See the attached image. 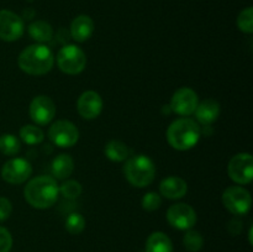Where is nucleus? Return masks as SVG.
<instances>
[{"label":"nucleus","mask_w":253,"mask_h":252,"mask_svg":"<svg viewBox=\"0 0 253 252\" xmlns=\"http://www.w3.org/2000/svg\"><path fill=\"white\" fill-rule=\"evenodd\" d=\"M167 220L175 229L190 230L197 222V212L190 205L178 203L168 209Z\"/></svg>","instance_id":"11"},{"label":"nucleus","mask_w":253,"mask_h":252,"mask_svg":"<svg viewBox=\"0 0 253 252\" xmlns=\"http://www.w3.org/2000/svg\"><path fill=\"white\" fill-rule=\"evenodd\" d=\"M25 30L21 17L10 10H0V39L12 42L22 36Z\"/></svg>","instance_id":"9"},{"label":"nucleus","mask_w":253,"mask_h":252,"mask_svg":"<svg viewBox=\"0 0 253 252\" xmlns=\"http://www.w3.org/2000/svg\"><path fill=\"white\" fill-rule=\"evenodd\" d=\"M12 246V237L9 230L0 226V252H9Z\"/></svg>","instance_id":"29"},{"label":"nucleus","mask_w":253,"mask_h":252,"mask_svg":"<svg viewBox=\"0 0 253 252\" xmlns=\"http://www.w3.org/2000/svg\"><path fill=\"white\" fill-rule=\"evenodd\" d=\"M161 194L167 199H180L187 194V183L180 177H167L160 184Z\"/></svg>","instance_id":"15"},{"label":"nucleus","mask_w":253,"mask_h":252,"mask_svg":"<svg viewBox=\"0 0 253 252\" xmlns=\"http://www.w3.org/2000/svg\"><path fill=\"white\" fill-rule=\"evenodd\" d=\"M105 156L113 162H123L127 158L128 148L124 142L118 140H113L106 143L105 146Z\"/></svg>","instance_id":"21"},{"label":"nucleus","mask_w":253,"mask_h":252,"mask_svg":"<svg viewBox=\"0 0 253 252\" xmlns=\"http://www.w3.org/2000/svg\"><path fill=\"white\" fill-rule=\"evenodd\" d=\"M82 184L77 180H66L63 184L59 187V193L67 199H76L82 194Z\"/></svg>","instance_id":"27"},{"label":"nucleus","mask_w":253,"mask_h":252,"mask_svg":"<svg viewBox=\"0 0 253 252\" xmlns=\"http://www.w3.org/2000/svg\"><path fill=\"white\" fill-rule=\"evenodd\" d=\"M74 162L72 157L66 153H61L52 161V174L57 179H66L73 173Z\"/></svg>","instance_id":"18"},{"label":"nucleus","mask_w":253,"mask_h":252,"mask_svg":"<svg viewBox=\"0 0 253 252\" xmlns=\"http://www.w3.org/2000/svg\"><path fill=\"white\" fill-rule=\"evenodd\" d=\"M77 109L82 118L86 120L95 119L103 110V99L96 91L86 90L78 98Z\"/></svg>","instance_id":"14"},{"label":"nucleus","mask_w":253,"mask_h":252,"mask_svg":"<svg viewBox=\"0 0 253 252\" xmlns=\"http://www.w3.org/2000/svg\"><path fill=\"white\" fill-rule=\"evenodd\" d=\"M32 173V166L24 158H12L4 163L1 168V177L10 184H21L26 182Z\"/></svg>","instance_id":"10"},{"label":"nucleus","mask_w":253,"mask_h":252,"mask_svg":"<svg viewBox=\"0 0 253 252\" xmlns=\"http://www.w3.org/2000/svg\"><path fill=\"white\" fill-rule=\"evenodd\" d=\"M20 69L30 76H43L54 64L53 53L44 44H31L20 53L17 59Z\"/></svg>","instance_id":"2"},{"label":"nucleus","mask_w":253,"mask_h":252,"mask_svg":"<svg viewBox=\"0 0 253 252\" xmlns=\"http://www.w3.org/2000/svg\"><path fill=\"white\" fill-rule=\"evenodd\" d=\"M94 32V22L88 15H79L72 21L71 35L77 42H85Z\"/></svg>","instance_id":"17"},{"label":"nucleus","mask_w":253,"mask_h":252,"mask_svg":"<svg viewBox=\"0 0 253 252\" xmlns=\"http://www.w3.org/2000/svg\"><path fill=\"white\" fill-rule=\"evenodd\" d=\"M59 187L49 175H39L26 184L24 195L26 202L36 209L51 208L58 199Z\"/></svg>","instance_id":"1"},{"label":"nucleus","mask_w":253,"mask_h":252,"mask_svg":"<svg viewBox=\"0 0 253 252\" xmlns=\"http://www.w3.org/2000/svg\"><path fill=\"white\" fill-rule=\"evenodd\" d=\"M195 118L202 125H210L220 115V104L214 99H207L198 104L195 109Z\"/></svg>","instance_id":"16"},{"label":"nucleus","mask_w":253,"mask_h":252,"mask_svg":"<svg viewBox=\"0 0 253 252\" xmlns=\"http://www.w3.org/2000/svg\"><path fill=\"white\" fill-rule=\"evenodd\" d=\"M202 130L197 121L182 118L173 121L167 130L168 143L178 151H187L194 147L199 141Z\"/></svg>","instance_id":"3"},{"label":"nucleus","mask_w":253,"mask_h":252,"mask_svg":"<svg viewBox=\"0 0 253 252\" xmlns=\"http://www.w3.org/2000/svg\"><path fill=\"white\" fill-rule=\"evenodd\" d=\"M66 229L69 234L78 235L85 229V219L79 212H72L66 219Z\"/></svg>","instance_id":"25"},{"label":"nucleus","mask_w":253,"mask_h":252,"mask_svg":"<svg viewBox=\"0 0 253 252\" xmlns=\"http://www.w3.org/2000/svg\"><path fill=\"white\" fill-rule=\"evenodd\" d=\"M29 34L36 42H47L53 36V30L48 22L39 20L30 24Z\"/></svg>","instance_id":"20"},{"label":"nucleus","mask_w":253,"mask_h":252,"mask_svg":"<svg viewBox=\"0 0 253 252\" xmlns=\"http://www.w3.org/2000/svg\"><path fill=\"white\" fill-rule=\"evenodd\" d=\"M230 178L237 184H249L253 179V158L250 153H239L231 158L227 167Z\"/></svg>","instance_id":"8"},{"label":"nucleus","mask_w":253,"mask_h":252,"mask_svg":"<svg viewBox=\"0 0 253 252\" xmlns=\"http://www.w3.org/2000/svg\"><path fill=\"white\" fill-rule=\"evenodd\" d=\"M146 252H173L172 241L165 232H153L146 242Z\"/></svg>","instance_id":"19"},{"label":"nucleus","mask_w":253,"mask_h":252,"mask_svg":"<svg viewBox=\"0 0 253 252\" xmlns=\"http://www.w3.org/2000/svg\"><path fill=\"white\" fill-rule=\"evenodd\" d=\"M198 95L193 89L180 88L173 94L170 99V109L175 114L182 116H189L194 114L198 106Z\"/></svg>","instance_id":"13"},{"label":"nucleus","mask_w":253,"mask_h":252,"mask_svg":"<svg viewBox=\"0 0 253 252\" xmlns=\"http://www.w3.org/2000/svg\"><path fill=\"white\" fill-rule=\"evenodd\" d=\"M48 137L58 147H72L78 141L79 131L71 121L58 120L52 124L49 127Z\"/></svg>","instance_id":"7"},{"label":"nucleus","mask_w":253,"mask_h":252,"mask_svg":"<svg viewBox=\"0 0 253 252\" xmlns=\"http://www.w3.org/2000/svg\"><path fill=\"white\" fill-rule=\"evenodd\" d=\"M56 115V105L46 95H39L30 104V116L37 125H47Z\"/></svg>","instance_id":"12"},{"label":"nucleus","mask_w":253,"mask_h":252,"mask_svg":"<svg viewBox=\"0 0 253 252\" xmlns=\"http://www.w3.org/2000/svg\"><path fill=\"white\" fill-rule=\"evenodd\" d=\"M183 244L189 252H198L202 250L203 245H204V239L199 231L190 229L183 237Z\"/></svg>","instance_id":"24"},{"label":"nucleus","mask_w":253,"mask_h":252,"mask_svg":"<svg viewBox=\"0 0 253 252\" xmlns=\"http://www.w3.org/2000/svg\"><path fill=\"white\" fill-rule=\"evenodd\" d=\"M237 26L245 34H252L253 32V9L251 6L246 7L240 12L237 17Z\"/></svg>","instance_id":"26"},{"label":"nucleus","mask_w":253,"mask_h":252,"mask_svg":"<svg viewBox=\"0 0 253 252\" xmlns=\"http://www.w3.org/2000/svg\"><path fill=\"white\" fill-rule=\"evenodd\" d=\"M124 174L133 187L145 188L155 179V163L145 155L133 156L126 161L124 166Z\"/></svg>","instance_id":"4"},{"label":"nucleus","mask_w":253,"mask_h":252,"mask_svg":"<svg viewBox=\"0 0 253 252\" xmlns=\"http://www.w3.org/2000/svg\"><path fill=\"white\" fill-rule=\"evenodd\" d=\"M20 137L27 145H37L44 138L43 131L35 125H25L20 130Z\"/></svg>","instance_id":"22"},{"label":"nucleus","mask_w":253,"mask_h":252,"mask_svg":"<svg viewBox=\"0 0 253 252\" xmlns=\"http://www.w3.org/2000/svg\"><path fill=\"white\" fill-rule=\"evenodd\" d=\"M12 211V205L9 199L0 197V221H5Z\"/></svg>","instance_id":"30"},{"label":"nucleus","mask_w":253,"mask_h":252,"mask_svg":"<svg viewBox=\"0 0 253 252\" xmlns=\"http://www.w3.org/2000/svg\"><path fill=\"white\" fill-rule=\"evenodd\" d=\"M222 203L231 214L245 215L251 209L252 198L249 190L235 185L229 187L222 193Z\"/></svg>","instance_id":"6"},{"label":"nucleus","mask_w":253,"mask_h":252,"mask_svg":"<svg viewBox=\"0 0 253 252\" xmlns=\"http://www.w3.org/2000/svg\"><path fill=\"white\" fill-rule=\"evenodd\" d=\"M162 204V198L160 194L155 192H148L142 198V208L147 211H155Z\"/></svg>","instance_id":"28"},{"label":"nucleus","mask_w":253,"mask_h":252,"mask_svg":"<svg viewBox=\"0 0 253 252\" xmlns=\"http://www.w3.org/2000/svg\"><path fill=\"white\" fill-rule=\"evenodd\" d=\"M57 64L63 73L76 76L85 68L86 56L76 44H67L59 49L57 54Z\"/></svg>","instance_id":"5"},{"label":"nucleus","mask_w":253,"mask_h":252,"mask_svg":"<svg viewBox=\"0 0 253 252\" xmlns=\"http://www.w3.org/2000/svg\"><path fill=\"white\" fill-rule=\"evenodd\" d=\"M21 145L19 138L12 133H4L0 136V152L6 156H14L19 153Z\"/></svg>","instance_id":"23"}]
</instances>
